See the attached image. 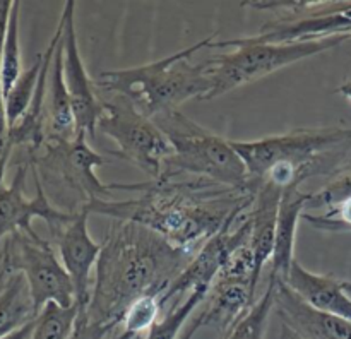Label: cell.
Segmentation results:
<instances>
[{"instance_id": "7c38bea8", "label": "cell", "mask_w": 351, "mask_h": 339, "mask_svg": "<svg viewBox=\"0 0 351 339\" xmlns=\"http://www.w3.org/2000/svg\"><path fill=\"white\" fill-rule=\"evenodd\" d=\"M89 212L79 211L71 223L58 229L53 236L62 264L69 273L74 286V300L79 315H86L91 300V271L96 267L101 243L91 238L88 229Z\"/></svg>"}, {"instance_id": "4dcf8cb0", "label": "cell", "mask_w": 351, "mask_h": 339, "mask_svg": "<svg viewBox=\"0 0 351 339\" xmlns=\"http://www.w3.org/2000/svg\"><path fill=\"white\" fill-rule=\"evenodd\" d=\"M343 288H345L346 294L351 298V281H343Z\"/></svg>"}, {"instance_id": "f1b7e54d", "label": "cell", "mask_w": 351, "mask_h": 339, "mask_svg": "<svg viewBox=\"0 0 351 339\" xmlns=\"http://www.w3.org/2000/svg\"><path fill=\"white\" fill-rule=\"evenodd\" d=\"M280 339H300V338H297V336L293 334V332L290 331V329L288 327H285V325H281L280 327Z\"/></svg>"}, {"instance_id": "7a4b0ae2", "label": "cell", "mask_w": 351, "mask_h": 339, "mask_svg": "<svg viewBox=\"0 0 351 339\" xmlns=\"http://www.w3.org/2000/svg\"><path fill=\"white\" fill-rule=\"evenodd\" d=\"M192 255L146 226L113 219L95 267L88 312L81 317L105 334L115 331L137 298L147 293L163 297Z\"/></svg>"}, {"instance_id": "1f68e13d", "label": "cell", "mask_w": 351, "mask_h": 339, "mask_svg": "<svg viewBox=\"0 0 351 339\" xmlns=\"http://www.w3.org/2000/svg\"><path fill=\"white\" fill-rule=\"evenodd\" d=\"M141 338H143V336H139V338H136V339H141Z\"/></svg>"}, {"instance_id": "6da1fadb", "label": "cell", "mask_w": 351, "mask_h": 339, "mask_svg": "<svg viewBox=\"0 0 351 339\" xmlns=\"http://www.w3.org/2000/svg\"><path fill=\"white\" fill-rule=\"evenodd\" d=\"M112 190L139 192L134 199H103L86 208L106 216L146 226L171 245L194 253L230 219L243 214L256 192H240L208 180L161 178L146 184H110Z\"/></svg>"}, {"instance_id": "ffe728a7", "label": "cell", "mask_w": 351, "mask_h": 339, "mask_svg": "<svg viewBox=\"0 0 351 339\" xmlns=\"http://www.w3.org/2000/svg\"><path fill=\"white\" fill-rule=\"evenodd\" d=\"M77 305H58L55 301L45 305L34 318L29 339H71L77 327Z\"/></svg>"}, {"instance_id": "83f0119b", "label": "cell", "mask_w": 351, "mask_h": 339, "mask_svg": "<svg viewBox=\"0 0 351 339\" xmlns=\"http://www.w3.org/2000/svg\"><path fill=\"white\" fill-rule=\"evenodd\" d=\"M336 92H338V95H341V96H345L346 99H350V101H351V77L346 79V81L343 82V84L339 86L338 89H336Z\"/></svg>"}, {"instance_id": "9a60e30c", "label": "cell", "mask_w": 351, "mask_h": 339, "mask_svg": "<svg viewBox=\"0 0 351 339\" xmlns=\"http://www.w3.org/2000/svg\"><path fill=\"white\" fill-rule=\"evenodd\" d=\"M285 188L271 184L267 180H257L256 194L250 204V249L256 260V274L261 281L264 266L271 260L274 250V236H276L278 212H280L281 195Z\"/></svg>"}, {"instance_id": "277c9868", "label": "cell", "mask_w": 351, "mask_h": 339, "mask_svg": "<svg viewBox=\"0 0 351 339\" xmlns=\"http://www.w3.org/2000/svg\"><path fill=\"white\" fill-rule=\"evenodd\" d=\"M213 41L215 34L149 64L103 71L96 79V88L125 96L149 118L178 110L187 99L204 101L209 91L208 68L204 60L194 64L192 58L197 51L209 48Z\"/></svg>"}, {"instance_id": "9c48e42d", "label": "cell", "mask_w": 351, "mask_h": 339, "mask_svg": "<svg viewBox=\"0 0 351 339\" xmlns=\"http://www.w3.org/2000/svg\"><path fill=\"white\" fill-rule=\"evenodd\" d=\"M242 7L267 10L274 19L263 24L259 33L247 36L254 43H295L351 36V2H242Z\"/></svg>"}, {"instance_id": "5b68a950", "label": "cell", "mask_w": 351, "mask_h": 339, "mask_svg": "<svg viewBox=\"0 0 351 339\" xmlns=\"http://www.w3.org/2000/svg\"><path fill=\"white\" fill-rule=\"evenodd\" d=\"M153 120L163 130L173 149V154L165 163L161 178L191 175L233 190L256 192L257 180L250 178L232 140L199 125L180 110L161 113Z\"/></svg>"}, {"instance_id": "52a82bcc", "label": "cell", "mask_w": 351, "mask_h": 339, "mask_svg": "<svg viewBox=\"0 0 351 339\" xmlns=\"http://www.w3.org/2000/svg\"><path fill=\"white\" fill-rule=\"evenodd\" d=\"M43 147L45 153L33 158V168L43 187L48 185L57 195L62 211L79 212L91 202L113 199L112 187L96 175V168L108 160L89 146L84 132H77L72 139L48 137Z\"/></svg>"}, {"instance_id": "cb8c5ba5", "label": "cell", "mask_w": 351, "mask_h": 339, "mask_svg": "<svg viewBox=\"0 0 351 339\" xmlns=\"http://www.w3.org/2000/svg\"><path fill=\"white\" fill-rule=\"evenodd\" d=\"M351 199V160L346 161L335 175L328 177L319 190L307 192L305 212H322L332 205Z\"/></svg>"}, {"instance_id": "8fae6325", "label": "cell", "mask_w": 351, "mask_h": 339, "mask_svg": "<svg viewBox=\"0 0 351 339\" xmlns=\"http://www.w3.org/2000/svg\"><path fill=\"white\" fill-rule=\"evenodd\" d=\"M75 2L69 0L62 9V50H64V77L74 108L77 132L88 137L95 136L99 118L105 110V101L96 92V81L89 75L79 50L75 31Z\"/></svg>"}, {"instance_id": "f546056e", "label": "cell", "mask_w": 351, "mask_h": 339, "mask_svg": "<svg viewBox=\"0 0 351 339\" xmlns=\"http://www.w3.org/2000/svg\"><path fill=\"white\" fill-rule=\"evenodd\" d=\"M194 334H195L194 329H192V327H187V329H185L184 332H182L180 339H192V338H194Z\"/></svg>"}, {"instance_id": "5bb4252c", "label": "cell", "mask_w": 351, "mask_h": 339, "mask_svg": "<svg viewBox=\"0 0 351 339\" xmlns=\"http://www.w3.org/2000/svg\"><path fill=\"white\" fill-rule=\"evenodd\" d=\"M274 312L280 324L300 339H351V322L314 308L278 279Z\"/></svg>"}, {"instance_id": "e0dca14e", "label": "cell", "mask_w": 351, "mask_h": 339, "mask_svg": "<svg viewBox=\"0 0 351 339\" xmlns=\"http://www.w3.org/2000/svg\"><path fill=\"white\" fill-rule=\"evenodd\" d=\"M307 192L298 185L283 190L278 212L276 236H274V250L271 257L269 277L283 281L295 260V236H297L298 223L305 212Z\"/></svg>"}, {"instance_id": "44dd1931", "label": "cell", "mask_w": 351, "mask_h": 339, "mask_svg": "<svg viewBox=\"0 0 351 339\" xmlns=\"http://www.w3.org/2000/svg\"><path fill=\"white\" fill-rule=\"evenodd\" d=\"M209 290L211 288L208 286L195 288L184 300L171 305L170 310L165 314V317L154 322V325L147 331L144 339H180L182 329L187 324L189 318L192 317V314L201 307L202 301L208 297Z\"/></svg>"}, {"instance_id": "484cf974", "label": "cell", "mask_w": 351, "mask_h": 339, "mask_svg": "<svg viewBox=\"0 0 351 339\" xmlns=\"http://www.w3.org/2000/svg\"><path fill=\"white\" fill-rule=\"evenodd\" d=\"M160 312V297L154 293L143 294L136 301H132L130 307L127 308L125 314H123L122 324H120V332H123V334H127L132 339L147 334V331L158 321Z\"/></svg>"}, {"instance_id": "8992f818", "label": "cell", "mask_w": 351, "mask_h": 339, "mask_svg": "<svg viewBox=\"0 0 351 339\" xmlns=\"http://www.w3.org/2000/svg\"><path fill=\"white\" fill-rule=\"evenodd\" d=\"M346 41H351V36L295 43H254L247 38L213 41L209 48H219L221 51L209 55L204 60L209 77V91L204 101H211L240 86L259 81L288 65L332 50Z\"/></svg>"}, {"instance_id": "ac0fdd59", "label": "cell", "mask_w": 351, "mask_h": 339, "mask_svg": "<svg viewBox=\"0 0 351 339\" xmlns=\"http://www.w3.org/2000/svg\"><path fill=\"white\" fill-rule=\"evenodd\" d=\"M47 123L50 136L55 139H72L77 134L74 108L64 77V50L62 38L53 57L47 91Z\"/></svg>"}, {"instance_id": "7402d4cb", "label": "cell", "mask_w": 351, "mask_h": 339, "mask_svg": "<svg viewBox=\"0 0 351 339\" xmlns=\"http://www.w3.org/2000/svg\"><path fill=\"white\" fill-rule=\"evenodd\" d=\"M19 10L21 2H12L7 21L5 38H3L2 55H0V81H2L3 98L9 95L12 86L23 74L21 64V43H19Z\"/></svg>"}, {"instance_id": "30bf717a", "label": "cell", "mask_w": 351, "mask_h": 339, "mask_svg": "<svg viewBox=\"0 0 351 339\" xmlns=\"http://www.w3.org/2000/svg\"><path fill=\"white\" fill-rule=\"evenodd\" d=\"M5 247L14 271L26 279L36 314L50 301L64 307L75 303L71 276L50 242L38 236L36 231H21L7 238Z\"/></svg>"}, {"instance_id": "d6986e66", "label": "cell", "mask_w": 351, "mask_h": 339, "mask_svg": "<svg viewBox=\"0 0 351 339\" xmlns=\"http://www.w3.org/2000/svg\"><path fill=\"white\" fill-rule=\"evenodd\" d=\"M36 315L26 279L23 274L16 273L0 293V338L33 322Z\"/></svg>"}, {"instance_id": "ba28073f", "label": "cell", "mask_w": 351, "mask_h": 339, "mask_svg": "<svg viewBox=\"0 0 351 339\" xmlns=\"http://www.w3.org/2000/svg\"><path fill=\"white\" fill-rule=\"evenodd\" d=\"M103 101L105 110L96 129L117 144L110 154L136 164L153 180H161L165 163L173 154L163 130L125 96L112 95Z\"/></svg>"}, {"instance_id": "3957f363", "label": "cell", "mask_w": 351, "mask_h": 339, "mask_svg": "<svg viewBox=\"0 0 351 339\" xmlns=\"http://www.w3.org/2000/svg\"><path fill=\"white\" fill-rule=\"evenodd\" d=\"M250 178L281 188L300 187L312 177H331L348 161L351 127H315L267 136L256 140H232Z\"/></svg>"}, {"instance_id": "d4e9b609", "label": "cell", "mask_w": 351, "mask_h": 339, "mask_svg": "<svg viewBox=\"0 0 351 339\" xmlns=\"http://www.w3.org/2000/svg\"><path fill=\"white\" fill-rule=\"evenodd\" d=\"M278 279L269 277L264 293L259 300L254 303L249 314L232 329L225 339H264V329H266L267 317L274 310V291H276Z\"/></svg>"}, {"instance_id": "4fadbf2b", "label": "cell", "mask_w": 351, "mask_h": 339, "mask_svg": "<svg viewBox=\"0 0 351 339\" xmlns=\"http://www.w3.org/2000/svg\"><path fill=\"white\" fill-rule=\"evenodd\" d=\"M257 301V286L250 277L237 276L221 271L213 283L197 318L201 327H215L221 339L249 314Z\"/></svg>"}, {"instance_id": "4316f807", "label": "cell", "mask_w": 351, "mask_h": 339, "mask_svg": "<svg viewBox=\"0 0 351 339\" xmlns=\"http://www.w3.org/2000/svg\"><path fill=\"white\" fill-rule=\"evenodd\" d=\"M12 2H0V55H2L3 38H5L7 21H9V12ZM9 122H7V112H5V98H3L2 91V81H0V187L3 181V173H5L7 161H9L10 153H12V144H10L9 137Z\"/></svg>"}, {"instance_id": "603a6c76", "label": "cell", "mask_w": 351, "mask_h": 339, "mask_svg": "<svg viewBox=\"0 0 351 339\" xmlns=\"http://www.w3.org/2000/svg\"><path fill=\"white\" fill-rule=\"evenodd\" d=\"M41 68H43V53H40L34 58L31 67L23 71V74L19 75V79L12 86L9 95L5 96V112L9 127H12L26 113V110L29 108L31 101L34 98V92H36L38 82H40Z\"/></svg>"}, {"instance_id": "2e32d148", "label": "cell", "mask_w": 351, "mask_h": 339, "mask_svg": "<svg viewBox=\"0 0 351 339\" xmlns=\"http://www.w3.org/2000/svg\"><path fill=\"white\" fill-rule=\"evenodd\" d=\"M283 283L317 310L338 315L351 322V298L343 288V281L328 274L312 273L295 259Z\"/></svg>"}]
</instances>
